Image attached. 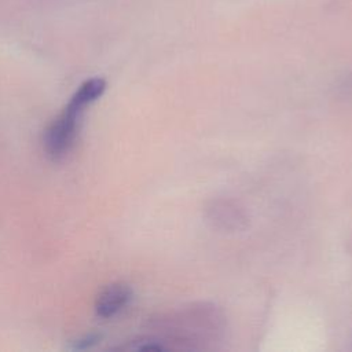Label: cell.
<instances>
[{
	"mask_svg": "<svg viewBox=\"0 0 352 352\" xmlns=\"http://www.w3.org/2000/svg\"><path fill=\"white\" fill-rule=\"evenodd\" d=\"M106 91L100 77L88 78L78 85L63 110L48 124L43 135V148L52 161L63 160L74 147L82 114Z\"/></svg>",
	"mask_w": 352,
	"mask_h": 352,
	"instance_id": "obj_1",
	"label": "cell"
},
{
	"mask_svg": "<svg viewBox=\"0 0 352 352\" xmlns=\"http://www.w3.org/2000/svg\"><path fill=\"white\" fill-rule=\"evenodd\" d=\"M133 297L129 285L116 282L107 285L95 300V312L102 319H111L124 311Z\"/></svg>",
	"mask_w": 352,
	"mask_h": 352,
	"instance_id": "obj_2",
	"label": "cell"
},
{
	"mask_svg": "<svg viewBox=\"0 0 352 352\" xmlns=\"http://www.w3.org/2000/svg\"><path fill=\"white\" fill-rule=\"evenodd\" d=\"M121 349H133V351H164L165 346L155 340L151 338H140V340H133L128 345L120 346Z\"/></svg>",
	"mask_w": 352,
	"mask_h": 352,
	"instance_id": "obj_3",
	"label": "cell"
},
{
	"mask_svg": "<svg viewBox=\"0 0 352 352\" xmlns=\"http://www.w3.org/2000/svg\"><path fill=\"white\" fill-rule=\"evenodd\" d=\"M99 340H100V336H98V334H88V336H84V337H80V338L74 340L72 342V348L73 349H87V348L94 346L95 344H98Z\"/></svg>",
	"mask_w": 352,
	"mask_h": 352,
	"instance_id": "obj_4",
	"label": "cell"
}]
</instances>
